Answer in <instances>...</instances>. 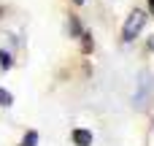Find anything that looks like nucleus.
<instances>
[{"mask_svg": "<svg viewBox=\"0 0 154 146\" xmlns=\"http://www.w3.org/2000/svg\"><path fill=\"white\" fill-rule=\"evenodd\" d=\"M143 24H146V14H143L141 8L130 11V16L125 19V27H122V38H125V41H135L138 33L143 30Z\"/></svg>", "mask_w": 154, "mask_h": 146, "instance_id": "obj_1", "label": "nucleus"}, {"mask_svg": "<svg viewBox=\"0 0 154 146\" xmlns=\"http://www.w3.org/2000/svg\"><path fill=\"white\" fill-rule=\"evenodd\" d=\"M70 138H73L76 146H92V133H89V130H81V127H79V130H73Z\"/></svg>", "mask_w": 154, "mask_h": 146, "instance_id": "obj_2", "label": "nucleus"}, {"mask_svg": "<svg viewBox=\"0 0 154 146\" xmlns=\"http://www.w3.org/2000/svg\"><path fill=\"white\" fill-rule=\"evenodd\" d=\"M22 146H38V133H35V130H30V133L22 138Z\"/></svg>", "mask_w": 154, "mask_h": 146, "instance_id": "obj_3", "label": "nucleus"}, {"mask_svg": "<svg viewBox=\"0 0 154 146\" xmlns=\"http://www.w3.org/2000/svg\"><path fill=\"white\" fill-rule=\"evenodd\" d=\"M11 65H14L11 54H8V51H0V68H11Z\"/></svg>", "mask_w": 154, "mask_h": 146, "instance_id": "obj_4", "label": "nucleus"}, {"mask_svg": "<svg viewBox=\"0 0 154 146\" xmlns=\"http://www.w3.org/2000/svg\"><path fill=\"white\" fill-rule=\"evenodd\" d=\"M11 103H14L11 92H8V89H0V106H11Z\"/></svg>", "mask_w": 154, "mask_h": 146, "instance_id": "obj_5", "label": "nucleus"}, {"mask_svg": "<svg viewBox=\"0 0 154 146\" xmlns=\"http://www.w3.org/2000/svg\"><path fill=\"white\" fill-rule=\"evenodd\" d=\"M149 49H152V51H154V35H152V38H149Z\"/></svg>", "mask_w": 154, "mask_h": 146, "instance_id": "obj_6", "label": "nucleus"}, {"mask_svg": "<svg viewBox=\"0 0 154 146\" xmlns=\"http://www.w3.org/2000/svg\"><path fill=\"white\" fill-rule=\"evenodd\" d=\"M149 11H152V14H154V0H149Z\"/></svg>", "mask_w": 154, "mask_h": 146, "instance_id": "obj_7", "label": "nucleus"}, {"mask_svg": "<svg viewBox=\"0 0 154 146\" xmlns=\"http://www.w3.org/2000/svg\"><path fill=\"white\" fill-rule=\"evenodd\" d=\"M76 3H84V0H76Z\"/></svg>", "mask_w": 154, "mask_h": 146, "instance_id": "obj_8", "label": "nucleus"}]
</instances>
